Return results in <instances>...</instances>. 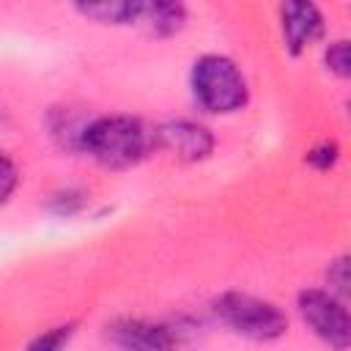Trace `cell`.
I'll return each mask as SVG.
<instances>
[{
  "label": "cell",
  "instance_id": "obj_2",
  "mask_svg": "<svg viewBox=\"0 0 351 351\" xmlns=\"http://www.w3.org/2000/svg\"><path fill=\"white\" fill-rule=\"evenodd\" d=\"M189 90L195 104L208 115H233L247 107L250 85L233 58L206 52L189 69Z\"/></svg>",
  "mask_w": 351,
  "mask_h": 351
},
{
  "label": "cell",
  "instance_id": "obj_14",
  "mask_svg": "<svg viewBox=\"0 0 351 351\" xmlns=\"http://www.w3.org/2000/svg\"><path fill=\"white\" fill-rule=\"evenodd\" d=\"M340 156H343V148L337 140H321L304 151V165H310L318 173H326L340 162Z\"/></svg>",
  "mask_w": 351,
  "mask_h": 351
},
{
  "label": "cell",
  "instance_id": "obj_16",
  "mask_svg": "<svg viewBox=\"0 0 351 351\" xmlns=\"http://www.w3.org/2000/svg\"><path fill=\"white\" fill-rule=\"evenodd\" d=\"M19 178L22 176H19L16 162L5 151H0V206H5L14 197V192L19 186Z\"/></svg>",
  "mask_w": 351,
  "mask_h": 351
},
{
  "label": "cell",
  "instance_id": "obj_6",
  "mask_svg": "<svg viewBox=\"0 0 351 351\" xmlns=\"http://www.w3.org/2000/svg\"><path fill=\"white\" fill-rule=\"evenodd\" d=\"M214 132L192 118H173L156 126V151H170L181 162H203L214 154Z\"/></svg>",
  "mask_w": 351,
  "mask_h": 351
},
{
  "label": "cell",
  "instance_id": "obj_15",
  "mask_svg": "<svg viewBox=\"0 0 351 351\" xmlns=\"http://www.w3.org/2000/svg\"><path fill=\"white\" fill-rule=\"evenodd\" d=\"M351 285V263H348V255H337L335 261H329L326 266V291L335 293L337 299H348V288Z\"/></svg>",
  "mask_w": 351,
  "mask_h": 351
},
{
  "label": "cell",
  "instance_id": "obj_9",
  "mask_svg": "<svg viewBox=\"0 0 351 351\" xmlns=\"http://www.w3.org/2000/svg\"><path fill=\"white\" fill-rule=\"evenodd\" d=\"M88 121H90V115H85L82 110L60 107V110H52V112H49L47 129H49L52 140H55L63 151L80 154V143H82V132H85Z\"/></svg>",
  "mask_w": 351,
  "mask_h": 351
},
{
  "label": "cell",
  "instance_id": "obj_10",
  "mask_svg": "<svg viewBox=\"0 0 351 351\" xmlns=\"http://www.w3.org/2000/svg\"><path fill=\"white\" fill-rule=\"evenodd\" d=\"M74 11L96 25H112V27H126V25H140L143 3L132 0H118V3H80Z\"/></svg>",
  "mask_w": 351,
  "mask_h": 351
},
{
  "label": "cell",
  "instance_id": "obj_11",
  "mask_svg": "<svg viewBox=\"0 0 351 351\" xmlns=\"http://www.w3.org/2000/svg\"><path fill=\"white\" fill-rule=\"evenodd\" d=\"M74 335H77V324L74 321L55 324V326L44 329L41 335H36L22 351H66L69 343L74 340Z\"/></svg>",
  "mask_w": 351,
  "mask_h": 351
},
{
  "label": "cell",
  "instance_id": "obj_3",
  "mask_svg": "<svg viewBox=\"0 0 351 351\" xmlns=\"http://www.w3.org/2000/svg\"><path fill=\"white\" fill-rule=\"evenodd\" d=\"M211 313L225 329L255 343H274L288 332V315L274 302L244 291H222L214 296Z\"/></svg>",
  "mask_w": 351,
  "mask_h": 351
},
{
  "label": "cell",
  "instance_id": "obj_7",
  "mask_svg": "<svg viewBox=\"0 0 351 351\" xmlns=\"http://www.w3.org/2000/svg\"><path fill=\"white\" fill-rule=\"evenodd\" d=\"M280 33L282 47L291 58L304 55L326 36V19L324 11L315 3H282L280 5Z\"/></svg>",
  "mask_w": 351,
  "mask_h": 351
},
{
  "label": "cell",
  "instance_id": "obj_1",
  "mask_svg": "<svg viewBox=\"0 0 351 351\" xmlns=\"http://www.w3.org/2000/svg\"><path fill=\"white\" fill-rule=\"evenodd\" d=\"M156 151V126L132 115H96L88 121L80 154L107 170H129Z\"/></svg>",
  "mask_w": 351,
  "mask_h": 351
},
{
  "label": "cell",
  "instance_id": "obj_5",
  "mask_svg": "<svg viewBox=\"0 0 351 351\" xmlns=\"http://www.w3.org/2000/svg\"><path fill=\"white\" fill-rule=\"evenodd\" d=\"M104 335L118 351H178L184 343V329L178 324L143 315H118L107 321Z\"/></svg>",
  "mask_w": 351,
  "mask_h": 351
},
{
  "label": "cell",
  "instance_id": "obj_12",
  "mask_svg": "<svg viewBox=\"0 0 351 351\" xmlns=\"http://www.w3.org/2000/svg\"><path fill=\"white\" fill-rule=\"evenodd\" d=\"M88 206V192L80 186H63L55 189L47 200V211L55 217H77Z\"/></svg>",
  "mask_w": 351,
  "mask_h": 351
},
{
  "label": "cell",
  "instance_id": "obj_8",
  "mask_svg": "<svg viewBox=\"0 0 351 351\" xmlns=\"http://www.w3.org/2000/svg\"><path fill=\"white\" fill-rule=\"evenodd\" d=\"M189 22V8L184 3H173V0H159V3H143V14H140V25L159 36V38H170L178 36Z\"/></svg>",
  "mask_w": 351,
  "mask_h": 351
},
{
  "label": "cell",
  "instance_id": "obj_4",
  "mask_svg": "<svg viewBox=\"0 0 351 351\" xmlns=\"http://www.w3.org/2000/svg\"><path fill=\"white\" fill-rule=\"evenodd\" d=\"M296 310L304 326L332 351H346L351 346V318L343 299L326 288H304L296 296Z\"/></svg>",
  "mask_w": 351,
  "mask_h": 351
},
{
  "label": "cell",
  "instance_id": "obj_13",
  "mask_svg": "<svg viewBox=\"0 0 351 351\" xmlns=\"http://www.w3.org/2000/svg\"><path fill=\"white\" fill-rule=\"evenodd\" d=\"M324 66L332 77L348 80V74H351V49H348L346 38H335L324 47Z\"/></svg>",
  "mask_w": 351,
  "mask_h": 351
}]
</instances>
